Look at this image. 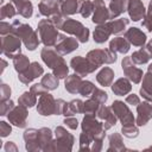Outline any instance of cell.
<instances>
[{
  "mask_svg": "<svg viewBox=\"0 0 152 152\" xmlns=\"http://www.w3.org/2000/svg\"><path fill=\"white\" fill-rule=\"evenodd\" d=\"M12 26H13L12 33L17 34L21 39L23 44L27 50L33 51L38 48L40 39L38 38L37 32L28 24H24V23H20L19 20H14L12 23Z\"/></svg>",
  "mask_w": 152,
  "mask_h": 152,
  "instance_id": "6da1fadb",
  "label": "cell"
},
{
  "mask_svg": "<svg viewBox=\"0 0 152 152\" xmlns=\"http://www.w3.org/2000/svg\"><path fill=\"white\" fill-rule=\"evenodd\" d=\"M37 28H38L40 42L45 46L51 48V46H55L57 44L61 33L58 32V28L52 24V21L49 18L48 19H42L38 23Z\"/></svg>",
  "mask_w": 152,
  "mask_h": 152,
  "instance_id": "7a4b0ae2",
  "label": "cell"
},
{
  "mask_svg": "<svg viewBox=\"0 0 152 152\" xmlns=\"http://www.w3.org/2000/svg\"><path fill=\"white\" fill-rule=\"evenodd\" d=\"M74 135L69 133L63 126H57L55 129L53 151L57 152H70L74 146Z\"/></svg>",
  "mask_w": 152,
  "mask_h": 152,
  "instance_id": "3957f363",
  "label": "cell"
},
{
  "mask_svg": "<svg viewBox=\"0 0 152 152\" xmlns=\"http://www.w3.org/2000/svg\"><path fill=\"white\" fill-rule=\"evenodd\" d=\"M61 30H63L64 32L71 36H75L80 43H87L89 39V34H90L89 28L86 27L81 21L75 20V19H69V18L65 19Z\"/></svg>",
  "mask_w": 152,
  "mask_h": 152,
  "instance_id": "277c9868",
  "label": "cell"
},
{
  "mask_svg": "<svg viewBox=\"0 0 152 152\" xmlns=\"http://www.w3.org/2000/svg\"><path fill=\"white\" fill-rule=\"evenodd\" d=\"M81 127L83 132L90 133L95 140H103L106 137V129L103 127V124L99 121L95 115H86L82 119Z\"/></svg>",
  "mask_w": 152,
  "mask_h": 152,
  "instance_id": "5b68a950",
  "label": "cell"
},
{
  "mask_svg": "<svg viewBox=\"0 0 152 152\" xmlns=\"http://www.w3.org/2000/svg\"><path fill=\"white\" fill-rule=\"evenodd\" d=\"M21 39L14 33L1 36V53L6 57L13 58L21 52Z\"/></svg>",
  "mask_w": 152,
  "mask_h": 152,
  "instance_id": "8992f818",
  "label": "cell"
},
{
  "mask_svg": "<svg viewBox=\"0 0 152 152\" xmlns=\"http://www.w3.org/2000/svg\"><path fill=\"white\" fill-rule=\"evenodd\" d=\"M87 58L100 68L103 64H113L116 61V53L109 49H95L87 53Z\"/></svg>",
  "mask_w": 152,
  "mask_h": 152,
  "instance_id": "52a82bcc",
  "label": "cell"
},
{
  "mask_svg": "<svg viewBox=\"0 0 152 152\" xmlns=\"http://www.w3.org/2000/svg\"><path fill=\"white\" fill-rule=\"evenodd\" d=\"M70 66L81 77H84V76H87L89 74H93L95 70L99 69L97 65H95L94 63H91L87 57L84 58L82 56L72 57L71 61H70Z\"/></svg>",
  "mask_w": 152,
  "mask_h": 152,
  "instance_id": "ba28073f",
  "label": "cell"
},
{
  "mask_svg": "<svg viewBox=\"0 0 152 152\" xmlns=\"http://www.w3.org/2000/svg\"><path fill=\"white\" fill-rule=\"evenodd\" d=\"M110 107H112V110L114 112V114L116 115L118 120H120V122L122 124V126L135 124V118L133 116V113L131 112L128 106L126 103H124V101L115 100Z\"/></svg>",
  "mask_w": 152,
  "mask_h": 152,
  "instance_id": "9c48e42d",
  "label": "cell"
},
{
  "mask_svg": "<svg viewBox=\"0 0 152 152\" xmlns=\"http://www.w3.org/2000/svg\"><path fill=\"white\" fill-rule=\"evenodd\" d=\"M121 68H122V71H124L125 76L131 82H133L135 84L141 82L144 72L140 68L137 66L135 63H133V61L131 59V56L129 57H124V59L121 62Z\"/></svg>",
  "mask_w": 152,
  "mask_h": 152,
  "instance_id": "30bf717a",
  "label": "cell"
},
{
  "mask_svg": "<svg viewBox=\"0 0 152 152\" xmlns=\"http://www.w3.org/2000/svg\"><path fill=\"white\" fill-rule=\"evenodd\" d=\"M37 112L42 116L56 115V100L50 93H44L39 96L37 103Z\"/></svg>",
  "mask_w": 152,
  "mask_h": 152,
  "instance_id": "8fae6325",
  "label": "cell"
},
{
  "mask_svg": "<svg viewBox=\"0 0 152 152\" xmlns=\"http://www.w3.org/2000/svg\"><path fill=\"white\" fill-rule=\"evenodd\" d=\"M27 116H28L27 107H25L23 104L14 106V108L7 114V119H8L10 124H12L13 126H15L18 128H25L26 127Z\"/></svg>",
  "mask_w": 152,
  "mask_h": 152,
  "instance_id": "7c38bea8",
  "label": "cell"
},
{
  "mask_svg": "<svg viewBox=\"0 0 152 152\" xmlns=\"http://www.w3.org/2000/svg\"><path fill=\"white\" fill-rule=\"evenodd\" d=\"M40 57H42V61L45 63V65H48L51 70H55L56 68H58L59 65L65 63V61L62 57V55H59L56 50H52V49H50L48 46L42 49Z\"/></svg>",
  "mask_w": 152,
  "mask_h": 152,
  "instance_id": "4fadbf2b",
  "label": "cell"
},
{
  "mask_svg": "<svg viewBox=\"0 0 152 152\" xmlns=\"http://www.w3.org/2000/svg\"><path fill=\"white\" fill-rule=\"evenodd\" d=\"M76 49H78V40L77 38L74 37H66L65 34L61 33L57 44L55 45V50L59 53V55H68L72 51H75Z\"/></svg>",
  "mask_w": 152,
  "mask_h": 152,
  "instance_id": "5bb4252c",
  "label": "cell"
},
{
  "mask_svg": "<svg viewBox=\"0 0 152 152\" xmlns=\"http://www.w3.org/2000/svg\"><path fill=\"white\" fill-rule=\"evenodd\" d=\"M44 74V69L43 66L38 63V62H32L27 69H25L23 72L18 74V78L23 84H28L31 83L33 80L38 78L39 76H42Z\"/></svg>",
  "mask_w": 152,
  "mask_h": 152,
  "instance_id": "9a60e30c",
  "label": "cell"
},
{
  "mask_svg": "<svg viewBox=\"0 0 152 152\" xmlns=\"http://www.w3.org/2000/svg\"><path fill=\"white\" fill-rule=\"evenodd\" d=\"M25 141V148L28 152H37L42 151L40 140H39V129L36 128H27L23 134Z\"/></svg>",
  "mask_w": 152,
  "mask_h": 152,
  "instance_id": "2e32d148",
  "label": "cell"
},
{
  "mask_svg": "<svg viewBox=\"0 0 152 152\" xmlns=\"http://www.w3.org/2000/svg\"><path fill=\"white\" fill-rule=\"evenodd\" d=\"M96 116H97L99 120L102 121L103 127H104L106 131L114 127L116 125V121H118V118L114 114V112L112 110V107H108V106H104V104L100 106V108L96 113Z\"/></svg>",
  "mask_w": 152,
  "mask_h": 152,
  "instance_id": "e0dca14e",
  "label": "cell"
},
{
  "mask_svg": "<svg viewBox=\"0 0 152 152\" xmlns=\"http://www.w3.org/2000/svg\"><path fill=\"white\" fill-rule=\"evenodd\" d=\"M110 19L109 10L107 8L103 0H94V12L91 17V21L96 25L104 24L107 20Z\"/></svg>",
  "mask_w": 152,
  "mask_h": 152,
  "instance_id": "ac0fdd59",
  "label": "cell"
},
{
  "mask_svg": "<svg viewBox=\"0 0 152 152\" xmlns=\"http://www.w3.org/2000/svg\"><path fill=\"white\" fill-rule=\"evenodd\" d=\"M137 119L135 125L137 126H145L151 119H152V100L151 101H144L140 102L137 106Z\"/></svg>",
  "mask_w": 152,
  "mask_h": 152,
  "instance_id": "d6986e66",
  "label": "cell"
},
{
  "mask_svg": "<svg viewBox=\"0 0 152 152\" xmlns=\"http://www.w3.org/2000/svg\"><path fill=\"white\" fill-rule=\"evenodd\" d=\"M127 13L129 15V19L133 21H139L145 18L146 10L141 0H128L127 6Z\"/></svg>",
  "mask_w": 152,
  "mask_h": 152,
  "instance_id": "ffe728a7",
  "label": "cell"
},
{
  "mask_svg": "<svg viewBox=\"0 0 152 152\" xmlns=\"http://www.w3.org/2000/svg\"><path fill=\"white\" fill-rule=\"evenodd\" d=\"M124 37L133 46H144L146 44V39H147L146 34L140 28H138V27H131V28H128L125 32Z\"/></svg>",
  "mask_w": 152,
  "mask_h": 152,
  "instance_id": "44dd1931",
  "label": "cell"
},
{
  "mask_svg": "<svg viewBox=\"0 0 152 152\" xmlns=\"http://www.w3.org/2000/svg\"><path fill=\"white\" fill-rule=\"evenodd\" d=\"M39 14L46 18H51L52 15L61 12V6L57 0H40L38 4Z\"/></svg>",
  "mask_w": 152,
  "mask_h": 152,
  "instance_id": "7402d4cb",
  "label": "cell"
},
{
  "mask_svg": "<svg viewBox=\"0 0 152 152\" xmlns=\"http://www.w3.org/2000/svg\"><path fill=\"white\" fill-rule=\"evenodd\" d=\"M39 140L42 151L44 152H52L53 151V138H52V131L48 127L39 128Z\"/></svg>",
  "mask_w": 152,
  "mask_h": 152,
  "instance_id": "603a6c76",
  "label": "cell"
},
{
  "mask_svg": "<svg viewBox=\"0 0 152 152\" xmlns=\"http://www.w3.org/2000/svg\"><path fill=\"white\" fill-rule=\"evenodd\" d=\"M112 91L114 93V95L116 96H124L127 95L131 90H132V84L131 81L127 77H121L118 78L114 83H112Z\"/></svg>",
  "mask_w": 152,
  "mask_h": 152,
  "instance_id": "cb8c5ba5",
  "label": "cell"
},
{
  "mask_svg": "<svg viewBox=\"0 0 152 152\" xmlns=\"http://www.w3.org/2000/svg\"><path fill=\"white\" fill-rule=\"evenodd\" d=\"M129 48H131V44L125 37H116V38H113L109 42V48L108 49L110 51L115 52L116 55L118 53L126 55L129 51Z\"/></svg>",
  "mask_w": 152,
  "mask_h": 152,
  "instance_id": "d4e9b609",
  "label": "cell"
},
{
  "mask_svg": "<svg viewBox=\"0 0 152 152\" xmlns=\"http://www.w3.org/2000/svg\"><path fill=\"white\" fill-rule=\"evenodd\" d=\"M82 83H83L82 77L75 72V74L66 76V78L64 81V88L70 94H80V89H81Z\"/></svg>",
  "mask_w": 152,
  "mask_h": 152,
  "instance_id": "484cf974",
  "label": "cell"
},
{
  "mask_svg": "<svg viewBox=\"0 0 152 152\" xmlns=\"http://www.w3.org/2000/svg\"><path fill=\"white\" fill-rule=\"evenodd\" d=\"M84 0H64L61 4V12L64 17H69L80 13L82 4Z\"/></svg>",
  "mask_w": 152,
  "mask_h": 152,
  "instance_id": "4316f807",
  "label": "cell"
},
{
  "mask_svg": "<svg viewBox=\"0 0 152 152\" xmlns=\"http://www.w3.org/2000/svg\"><path fill=\"white\" fill-rule=\"evenodd\" d=\"M112 34V31H110V27L108 25V23H104V24H99L94 32H93V39L95 43L97 44H102L104 42L108 40L109 36Z\"/></svg>",
  "mask_w": 152,
  "mask_h": 152,
  "instance_id": "83f0119b",
  "label": "cell"
},
{
  "mask_svg": "<svg viewBox=\"0 0 152 152\" xmlns=\"http://www.w3.org/2000/svg\"><path fill=\"white\" fill-rule=\"evenodd\" d=\"M127 6H128V0H110L108 5L110 19H116L124 12H127Z\"/></svg>",
  "mask_w": 152,
  "mask_h": 152,
  "instance_id": "f1b7e54d",
  "label": "cell"
},
{
  "mask_svg": "<svg viewBox=\"0 0 152 152\" xmlns=\"http://www.w3.org/2000/svg\"><path fill=\"white\" fill-rule=\"evenodd\" d=\"M11 1L13 2V5L17 8V12L21 17H24L26 19L32 17V14H33V5H32V2L30 0H11Z\"/></svg>",
  "mask_w": 152,
  "mask_h": 152,
  "instance_id": "f546056e",
  "label": "cell"
},
{
  "mask_svg": "<svg viewBox=\"0 0 152 152\" xmlns=\"http://www.w3.org/2000/svg\"><path fill=\"white\" fill-rule=\"evenodd\" d=\"M113 80H114V70L112 68H109V66L102 68L97 72V75H96V81L102 87H109V86H112Z\"/></svg>",
  "mask_w": 152,
  "mask_h": 152,
  "instance_id": "4dcf8cb0",
  "label": "cell"
},
{
  "mask_svg": "<svg viewBox=\"0 0 152 152\" xmlns=\"http://www.w3.org/2000/svg\"><path fill=\"white\" fill-rule=\"evenodd\" d=\"M108 142L109 146L107 148L108 152H122L126 151L127 148L125 147V144L122 141V137L120 133H112L108 135Z\"/></svg>",
  "mask_w": 152,
  "mask_h": 152,
  "instance_id": "1f68e13d",
  "label": "cell"
},
{
  "mask_svg": "<svg viewBox=\"0 0 152 152\" xmlns=\"http://www.w3.org/2000/svg\"><path fill=\"white\" fill-rule=\"evenodd\" d=\"M139 94L146 101L152 100V74L148 71L142 76V83H141V88L139 90Z\"/></svg>",
  "mask_w": 152,
  "mask_h": 152,
  "instance_id": "d6a6232c",
  "label": "cell"
},
{
  "mask_svg": "<svg viewBox=\"0 0 152 152\" xmlns=\"http://www.w3.org/2000/svg\"><path fill=\"white\" fill-rule=\"evenodd\" d=\"M152 58V55L151 52L147 50V48L144 45L141 46V49L134 51L131 56V59L133 61V63H135L137 65H142V64H146L150 59Z\"/></svg>",
  "mask_w": 152,
  "mask_h": 152,
  "instance_id": "836d02e7",
  "label": "cell"
},
{
  "mask_svg": "<svg viewBox=\"0 0 152 152\" xmlns=\"http://www.w3.org/2000/svg\"><path fill=\"white\" fill-rule=\"evenodd\" d=\"M128 24H129V19H126V18H119V19H113V20L108 21V25L110 27L112 34L122 33L126 30Z\"/></svg>",
  "mask_w": 152,
  "mask_h": 152,
  "instance_id": "e575fe53",
  "label": "cell"
},
{
  "mask_svg": "<svg viewBox=\"0 0 152 152\" xmlns=\"http://www.w3.org/2000/svg\"><path fill=\"white\" fill-rule=\"evenodd\" d=\"M40 84H42L48 91H51V90H55V89L58 88L59 78H58L57 76H55L53 74H45L44 76H42Z\"/></svg>",
  "mask_w": 152,
  "mask_h": 152,
  "instance_id": "d590c367",
  "label": "cell"
},
{
  "mask_svg": "<svg viewBox=\"0 0 152 152\" xmlns=\"http://www.w3.org/2000/svg\"><path fill=\"white\" fill-rule=\"evenodd\" d=\"M13 65H14V69H15V71L18 72V74H20V72H23L25 69H27V66L31 64L30 63V61H28V57H26L24 53H18V55H15L13 58Z\"/></svg>",
  "mask_w": 152,
  "mask_h": 152,
  "instance_id": "8d00e7d4",
  "label": "cell"
},
{
  "mask_svg": "<svg viewBox=\"0 0 152 152\" xmlns=\"http://www.w3.org/2000/svg\"><path fill=\"white\" fill-rule=\"evenodd\" d=\"M83 101L80 99H75L71 100L70 102H68V108L64 113V116H72L75 114H80L83 113Z\"/></svg>",
  "mask_w": 152,
  "mask_h": 152,
  "instance_id": "74e56055",
  "label": "cell"
},
{
  "mask_svg": "<svg viewBox=\"0 0 152 152\" xmlns=\"http://www.w3.org/2000/svg\"><path fill=\"white\" fill-rule=\"evenodd\" d=\"M18 103L23 104V106H25L27 108H31L34 104H37V95H34L31 90L30 91H25L18 97Z\"/></svg>",
  "mask_w": 152,
  "mask_h": 152,
  "instance_id": "f35d334b",
  "label": "cell"
},
{
  "mask_svg": "<svg viewBox=\"0 0 152 152\" xmlns=\"http://www.w3.org/2000/svg\"><path fill=\"white\" fill-rule=\"evenodd\" d=\"M101 103H99L96 100H94L93 97H89L88 100L84 101L83 103V113L86 115H96L99 108H100Z\"/></svg>",
  "mask_w": 152,
  "mask_h": 152,
  "instance_id": "ab89813d",
  "label": "cell"
},
{
  "mask_svg": "<svg viewBox=\"0 0 152 152\" xmlns=\"http://www.w3.org/2000/svg\"><path fill=\"white\" fill-rule=\"evenodd\" d=\"M94 140L95 138L90 133L82 131V133L80 134V151H90Z\"/></svg>",
  "mask_w": 152,
  "mask_h": 152,
  "instance_id": "60d3db41",
  "label": "cell"
},
{
  "mask_svg": "<svg viewBox=\"0 0 152 152\" xmlns=\"http://www.w3.org/2000/svg\"><path fill=\"white\" fill-rule=\"evenodd\" d=\"M17 8L13 5V2H8L1 6L0 8V19L5 20V19H11L17 14Z\"/></svg>",
  "mask_w": 152,
  "mask_h": 152,
  "instance_id": "b9f144b4",
  "label": "cell"
},
{
  "mask_svg": "<svg viewBox=\"0 0 152 152\" xmlns=\"http://www.w3.org/2000/svg\"><path fill=\"white\" fill-rule=\"evenodd\" d=\"M121 133L124 134V137H126L128 139H133V138H137L139 135V128L135 124L126 125V126L121 127Z\"/></svg>",
  "mask_w": 152,
  "mask_h": 152,
  "instance_id": "7bdbcfd3",
  "label": "cell"
},
{
  "mask_svg": "<svg viewBox=\"0 0 152 152\" xmlns=\"http://www.w3.org/2000/svg\"><path fill=\"white\" fill-rule=\"evenodd\" d=\"M93 12H94V1H90V0H84L83 4H82V7H81V15L83 18H89L90 15H93Z\"/></svg>",
  "mask_w": 152,
  "mask_h": 152,
  "instance_id": "ee69618b",
  "label": "cell"
},
{
  "mask_svg": "<svg viewBox=\"0 0 152 152\" xmlns=\"http://www.w3.org/2000/svg\"><path fill=\"white\" fill-rule=\"evenodd\" d=\"M90 97H93L94 100H96L99 103L104 104V103L107 102V100H108V94H107L106 91H103L102 89L95 87V89H94V91L91 93Z\"/></svg>",
  "mask_w": 152,
  "mask_h": 152,
  "instance_id": "f6af8a7d",
  "label": "cell"
},
{
  "mask_svg": "<svg viewBox=\"0 0 152 152\" xmlns=\"http://www.w3.org/2000/svg\"><path fill=\"white\" fill-rule=\"evenodd\" d=\"M95 89V86L93 82L90 81H83L82 86H81V89H80V95L82 96H90L91 93L94 91Z\"/></svg>",
  "mask_w": 152,
  "mask_h": 152,
  "instance_id": "bcb514c9",
  "label": "cell"
},
{
  "mask_svg": "<svg viewBox=\"0 0 152 152\" xmlns=\"http://www.w3.org/2000/svg\"><path fill=\"white\" fill-rule=\"evenodd\" d=\"M14 108V102L12 100H6V101H1L0 103V115H7L12 109Z\"/></svg>",
  "mask_w": 152,
  "mask_h": 152,
  "instance_id": "7dc6e473",
  "label": "cell"
},
{
  "mask_svg": "<svg viewBox=\"0 0 152 152\" xmlns=\"http://www.w3.org/2000/svg\"><path fill=\"white\" fill-rule=\"evenodd\" d=\"M68 72H69V66L66 65V63H64V64L59 65L58 68H56L55 70H52V74L55 76H57L59 80L61 78H66Z\"/></svg>",
  "mask_w": 152,
  "mask_h": 152,
  "instance_id": "c3c4849f",
  "label": "cell"
},
{
  "mask_svg": "<svg viewBox=\"0 0 152 152\" xmlns=\"http://www.w3.org/2000/svg\"><path fill=\"white\" fill-rule=\"evenodd\" d=\"M11 93H12V90H11L10 86H7L6 83H1L0 84V101L10 100Z\"/></svg>",
  "mask_w": 152,
  "mask_h": 152,
  "instance_id": "681fc988",
  "label": "cell"
},
{
  "mask_svg": "<svg viewBox=\"0 0 152 152\" xmlns=\"http://www.w3.org/2000/svg\"><path fill=\"white\" fill-rule=\"evenodd\" d=\"M66 108H68V102L66 101H64L63 99H57L56 100V115H64Z\"/></svg>",
  "mask_w": 152,
  "mask_h": 152,
  "instance_id": "f907efd6",
  "label": "cell"
},
{
  "mask_svg": "<svg viewBox=\"0 0 152 152\" xmlns=\"http://www.w3.org/2000/svg\"><path fill=\"white\" fill-rule=\"evenodd\" d=\"M13 31V26H12V23H6L5 20H1L0 23V34L1 36H6V34H10L12 33Z\"/></svg>",
  "mask_w": 152,
  "mask_h": 152,
  "instance_id": "816d5d0a",
  "label": "cell"
},
{
  "mask_svg": "<svg viewBox=\"0 0 152 152\" xmlns=\"http://www.w3.org/2000/svg\"><path fill=\"white\" fill-rule=\"evenodd\" d=\"M11 133H12V127H11V125L7 124L6 121H1V122H0V135H1L2 138H5V137L10 135Z\"/></svg>",
  "mask_w": 152,
  "mask_h": 152,
  "instance_id": "f5cc1de1",
  "label": "cell"
},
{
  "mask_svg": "<svg viewBox=\"0 0 152 152\" xmlns=\"http://www.w3.org/2000/svg\"><path fill=\"white\" fill-rule=\"evenodd\" d=\"M63 124L66 125V127H69L70 129H76L78 127V121L76 118L72 116H65V119L63 120Z\"/></svg>",
  "mask_w": 152,
  "mask_h": 152,
  "instance_id": "db71d44e",
  "label": "cell"
},
{
  "mask_svg": "<svg viewBox=\"0 0 152 152\" xmlns=\"http://www.w3.org/2000/svg\"><path fill=\"white\" fill-rule=\"evenodd\" d=\"M141 26L147 28L148 32H152V13H146L145 18L141 21Z\"/></svg>",
  "mask_w": 152,
  "mask_h": 152,
  "instance_id": "11a10c76",
  "label": "cell"
},
{
  "mask_svg": "<svg viewBox=\"0 0 152 152\" xmlns=\"http://www.w3.org/2000/svg\"><path fill=\"white\" fill-rule=\"evenodd\" d=\"M125 102L131 104V106H138L140 103V99H139V96L137 94H129V95L126 96Z\"/></svg>",
  "mask_w": 152,
  "mask_h": 152,
  "instance_id": "9f6ffc18",
  "label": "cell"
},
{
  "mask_svg": "<svg viewBox=\"0 0 152 152\" xmlns=\"http://www.w3.org/2000/svg\"><path fill=\"white\" fill-rule=\"evenodd\" d=\"M30 90H31V91H32L34 95H37V96H38V95L40 96L42 94H44V93H46V91H48V90H46V89H45V88H44V87H43L40 83H36V84L31 86Z\"/></svg>",
  "mask_w": 152,
  "mask_h": 152,
  "instance_id": "6f0895ef",
  "label": "cell"
},
{
  "mask_svg": "<svg viewBox=\"0 0 152 152\" xmlns=\"http://www.w3.org/2000/svg\"><path fill=\"white\" fill-rule=\"evenodd\" d=\"M5 151L6 152H10V151H18V147L15 146V144L13 141H7L6 145H5Z\"/></svg>",
  "mask_w": 152,
  "mask_h": 152,
  "instance_id": "680465c9",
  "label": "cell"
},
{
  "mask_svg": "<svg viewBox=\"0 0 152 152\" xmlns=\"http://www.w3.org/2000/svg\"><path fill=\"white\" fill-rule=\"evenodd\" d=\"M147 13H152V0L148 2V8H147Z\"/></svg>",
  "mask_w": 152,
  "mask_h": 152,
  "instance_id": "91938a15",
  "label": "cell"
},
{
  "mask_svg": "<svg viewBox=\"0 0 152 152\" xmlns=\"http://www.w3.org/2000/svg\"><path fill=\"white\" fill-rule=\"evenodd\" d=\"M6 65H7V63H6V62H5L4 59H2V69H1V72H2L4 70H5V68H6Z\"/></svg>",
  "mask_w": 152,
  "mask_h": 152,
  "instance_id": "94428289",
  "label": "cell"
},
{
  "mask_svg": "<svg viewBox=\"0 0 152 152\" xmlns=\"http://www.w3.org/2000/svg\"><path fill=\"white\" fill-rule=\"evenodd\" d=\"M147 71L152 74V63H151V64H148V66H147Z\"/></svg>",
  "mask_w": 152,
  "mask_h": 152,
  "instance_id": "6125c7cd",
  "label": "cell"
},
{
  "mask_svg": "<svg viewBox=\"0 0 152 152\" xmlns=\"http://www.w3.org/2000/svg\"><path fill=\"white\" fill-rule=\"evenodd\" d=\"M148 150H152V145H151V146H148V147L146 148V151H148Z\"/></svg>",
  "mask_w": 152,
  "mask_h": 152,
  "instance_id": "be15d7a7",
  "label": "cell"
},
{
  "mask_svg": "<svg viewBox=\"0 0 152 152\" xmlns=\"http://www.w3.org/2000/svg\"><path fill=\"white\" fill-rule=\"evenodd\" d=\"M148 44H150V45H151V46H152V39H151V40H150V42H148Z\"/></svg>",
  "mask_w": 152,
  "mask_h": 152,
  "instance_id": "e7e4bbea",
  "label": "cell"
},
{
  "mask_svg": "<svg viewBox=\"0 0 152 152\" xmlns=\"http://www.w3.org/2000/svg\"><path fill=\"white\" fill-rule=\"evenodd\" d=\"M57 1H58V2H63L64 0H57Z\"/></svg>",
  "mask_w": 152,
  "mask_h": 152,
  "instance_id": "03108f58",
  "label": "cell"
}]
</instances>
